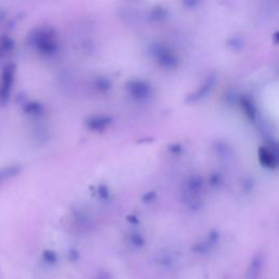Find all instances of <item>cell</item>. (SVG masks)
Listing matches in <instances>:
<instances>
[{"label":"cell","mask_w":279,"mask_h":279,"mask_svg":"<svg viewBox=\"0 0 279 279\" xmlns=\"http://www.w3.org/2000/svg\"><path fill=\"white\" fill-rule=\"evenodd\" d=\"M43 259L46 263L48 264H54L57 262V254H56L54 251L46 250L43 253Z\"/></svg>","instance_id":"6da1fadb"},{"label":"cell","mask_w":279,"mask_h":279,"mask_svg":"<svg viewBox=\"0 0 279 279\" xmlns=\"http://www.w3.org/2000/svg\"><path fill=\"white\" fill-rule=\"evenodd\" d=\"M69 259H71L72 262H76V261H78V259H79V253L77 252V251L72 250L71 252L69 253Z\"/></svg>","instance_id":"3957f363"},{"label":"cell","mask_w":279,"mask_h":279,"mask_svg":"<svg viewBox=\"0 0 279 279\" xmlns=\"http://www.w3.org/2000/svg\"><path fill=\"white\" fill-rule=\"evenodd\" d=\"M261 264H259V261H254L253 264H252V266H251V271H250V275L251 276H258L259 274V269H261Z\"/></svg>","instance_id":"7a4b0ae2"}]
</instances>
